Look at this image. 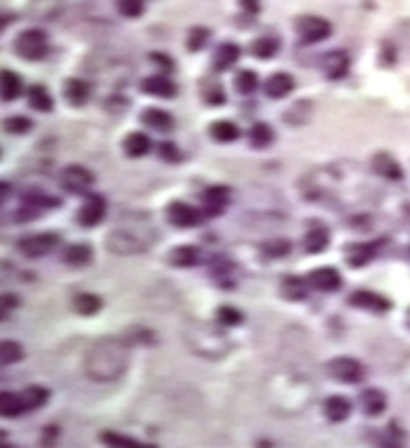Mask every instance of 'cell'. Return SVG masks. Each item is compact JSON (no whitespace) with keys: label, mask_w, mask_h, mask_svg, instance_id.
Returning <instances> with one entry per match:
<instances>
[{"label":"cell","mask_w":410,"mask_h":448,"mask_svg":"<svg viewBox=\"0 0 410 448\" xmlns=\"http://www.w3.org/2000/svg\"><path fill=\"white\" fill-rule=\"evenodd\" d=\"M323 410H326V418L331 422H344L351 415V403H349L347 397H341V394H334V397L326 400Z\"/></svg>","instance_id":"obj_16"},{"label":"cell","mask_w":410,"mask_h":448,"mask_svg":"<svg viewBox=\"0 0 410 448\" xmlns=\"http://www.w3.org/2000/svg\"><path fill=\"white\" fill-rule=\"evenodd\" d=\"M238 57H241V49H238V44H231V41H226V44L218 46V52H216V57H213V67H216L218 72H226L238 62Z\"/></svg>","instance_id":"obj_18"},{"label":"cell","mask_w":410,"mask_h":448,"mask_svg":"<svg viewBox=\"0 0 410 448\" xmlns=\"http://www.w3.org/2000/svg\"><path fill=\"white\" fill-rule=\"evenodd\" d=\"M57 246V236L54 233H39V236H28L21 241V251L26 256H44Z\"/></svg>","instance_id":"obj_13"},{"label":"cell","mask_w":410,"mask_h":448,"mask_svg":"<svg viewBox=\"0 0 410 448\" xmlns=\"http://www.w3.org/2000/svg\"><path fill=\"white\" fill-rule=\"evenodd\" d=\"M13 307H16V297H8V295L0 297V318H3L6 313H10Z\"/></svg>","instance_id":"obj_46"},{"label":"cell","mask_w":410,"mask_h":448,"mask_svg":"<svg viewBox=\"0 0 410 448\" xmlns=\"http://www.w3.org/2000/svg\"><path fill=\"white\" fill-rule=\"evenodd\" d=\"M59 179H62V187L67 190V192H72V195L88 192V190L92 187V182H95L92 172L80 167V164H70V167H64Z\"/></svg>","instance_id":"obj_6"},{"label":"cell","mask_w":410,"mask_h":448,"mask_svg":"<svg viewBox=\"0 0 410 448\" xmlns=\"http://www.w3.org/2000/svg\"><path fill=\"white\" fill-rule=\"evenodd\" d=\"M46 49H49V44H46V34L44 31H39V28H28V31H23V34L16 39V54H21L23 59H41L46 54Z\"/></svg>","instance_id":"obj_5"},{"label":"cell","mask_w":410,"mask_h":448,"mask_svg":"<svg viewBox=\"0 0 410 448\" xmlns=\"http://www.w3.org/2000/svg\"><path fill=\"white\" fill-rule=\"evenodd\" d=\"M308 285L313 289H318V292H336V289H341L344 279H341V274L334 267H320L316 272H310Z\"/></svg>","instance_id":"obj_9"},{"label":"cell","mask_w":410,"mask_h":448,"mask_svg":"<svg viewBox=\"0 0 410 448\" xmlns=\"http://www.w3.org/2000/svg\"><path fill=\"white\" fill-rule=\"evenodd\" d=\"M23 358V349L16 340H0V364H16Z\"/></svg>","instance_id":"obj_37"},{"label":"cell","mask_w":410,"mask_h":448,"mask_svg":"<svg viewBox=\"0 0 410 448\" xmlns=\"http://www.w3.org/2000/svg\"><path fill=\"white\" fill-rule=\"evenodd\" d=\"M372 167H374V172L385 179H402L400 164L392 159L390 154H377V156L372 159Z\"/></svg>","instance_id":"obj_20"},{"label":"cell","mask_w":410,"mask_h":448,"mask_svg":"<svg viewBox=\"0 0 410 448\" xmlns=\"http://www.w3.org/2000/svg\"><path fill=\"white\" fill-rule=\"evenodd\" d=\"M349 305L369 310V313H387L390 310V300L377 295V292H369V289H359L354 295H349Z\"/></svg>","instance_id":"obj_10"},{"label":"cell","mask_w":410,"mask_h":448,"mask_svg":"<svg viewBox=\"0 0 410 448\" xmlns=\"http://www.w3.org/2000/svg\"><path fill=\"white\" fill-rule=\"evenodd\" d=\"M167 218H170V223L177 225V228H195V225L201 223V210L198 207L187 205V203H170L167 207Z\"/></svg>","instance_id":"obj_8"},{"label":"cell","mask_w":410,"mask_h":448,"mask_svg":"<svg viewBox=\"0 0 410 448\" xmlns=\"http://www.w3.org/2000/svg\"><path fill=\"white\" fill-rule=\"evenodd\" d=\"M267 256H285V254H290V243L287 241H267L262 246Z\"/></svg>","instance_id":"obj_45"},{"label":"cell","mask_w":410,"mask_h":448,"mask_svg":"<svg viewBox=\"0 0 410 448\" xmlns=\"http://www.w3.org/2000/svg\"><path fill=\"white\" fill-rule=\"evenodd\" d=\"M62 259L67 261L70 267H85V264L92 259V249L88 243H72V246L64 249Z\"/></svg>","instance_id":"obj_23"},{"label":"cell","mask_w":410,"mask_h":448,"mask_svg":"<svg viewBox=\"0 0 410 448\" xmlns=\"http://www.w3.org/2000/svg\"><path fill=\"white\" fill-rule=\"evenodd\" d=\"M119 10L128 18H136L144 13V0H119Z\"/></svg>","instance_id":"obj_42"},{"label":"cell","mask_w":410,"mask_h":448,"mask_svg":"<svg viewBox=\"0 0 410 448\" xmlns=\"http://www.w3.org/2000/svg\"><path fill=\"white\" fill-rule=\"evenodd\" d=\"M385 407H387V397H385L382 389H365L362 394V410L374 418V415H382Z\"/></svg>","instance_id":"obj_22"},{"label":"cell","mask_w":410,"mask_h":448,"mask_svg":"<svg viewBox=\"0 0 410 448\" xmlns=\"http://www.w3.org/2000/svg\"><path fill=\"white\" fill-rule=\"evenodd\" d=\"M21 412H26L21 392H0V418H16Z\"/></svg>","instance_id":"obj_24"},{"label":"cell","mask_w":410,"mask_h":448,"mask_svg":"<svg viewBox=\"0 0 410 448\" xmlns=\"http://www.w3.org/2000/svg\"><path fill=\"white\" fill-rule=\"evenodd\" d=\"M256 85H259V77H256L254 70H244L236 74V90L238 92H244V95H249V92H254Z\"/></svg>","instance_id":"obj_41"},{"label":"cell","mask_w":410,"mask_h":448,"mask_svg":"<svg viewBox=\"0 0 410 448\" xmlns=\"http://www.w3.org/2000/svg\"><path fill=\"white\" fill-rule=\"evenodd\" d=\"M28 103H31V108L41 110V113H49V110L54 108L52 95H49V90H46L44 85H34V88L28 90Z\"/></svg>","instance_id":"obj_33"},{"label":"cell","mask_w":410,"mask_h":448,"mask_svg":"<svg viewBox=\"0 0 410 448\" xmlns=\"http://www.w3.org/2000/svg\"><path fill=\"white\" fill-rule=\"evenodd\" d=\"M141 92L154 95V98H172L174 92H177V88L167 77H149V80L141 82Z\"/></svg>","instance_id":"obj_19"},{"label":"cell","mask_w":410,"mask_h":448,"mask_svg":"<svg viewBox=\"0 0 410 448\" xmlns=\"http://www.w3.org/2000/svg\"><path fill=\"white\" fill-rule=\"evenodd\" d=\"M201 200H203L205 213H208V215H221L223 210H226L228 200H231V190L223 187V185H213V187H208L205 192H203Z\"/></svg>","instance_id":"obj_12"},{"label":"cell","mask_w":410,"mask_h":448,"mask_svg":"<svg viewBox=\"0 0 410 448\" xmlns=\"http://www.w3.org/2000/svg\"><path fill=\"white\" fill-rule=\"evenodd\" d=\"M103 215H105V200L101 195H92L82 203L80 213H77V223L85 225V228H92V225L101 223Z\"/></svg>","instance_id":"obj_11"},{"label":"cell","mask_w":410,"mask_h":448,"mask_svg":"<svg viewBox=\"0 0 410 448\" xmlns=\"http://www.w3.org/2000/svg\"><path fill=\"white\" fill-rule=\"evenodd\" d=\"M372 256H374L372 243H351V246L347 249V261L351 264V267H365Z\"/></svg>","instance_id":"obj_29"},{"label":"cell","mask_w":410,"mask_h":448,"mask_svg":"<svg viewBox=\"0 0 410 448\" xmlns=\"http://www.w3.org/2000/svg\"><path fill=\"white\" fill-rule=\"evenodd\" d=\"M347 67H349V62H347V54H331L326 59V74L334 80V77H341L344 72H347Z\"/></svg>","instance_id":"obj_40"},{"label":"cell","mask_w":410,"mask_h":448,"mask_svg":"<svg viewBox=\"0 0 410 448\" xmlns=\"http://www.w3.org/2000/svg\"><path fill=\"white\" fill-rule=\"evenodd\" d=\"M170 261H172V267L180 269L195 267L198 264V249L195 246H177V249L170 251Z\"/></svg>","instance_id":"obj_28"},{"label":"cell","mask_w":410,"mask_h":448,"mask_svg":"<svg viewBox=\"0 0 410 448\" xmlns=\"http://www.w3.org/2000/svg\"><path fill=\"white\" fill-rule=\"evenodd\" d=\"M203 100H205L208 105H223L226 95H223V90H221L218 82L205 80V82H203Z\"/></svg>","instance_id":"obj_39"},{"label":"cell","mask_w":410,"mask_h":448,"mask_svg":"<svg viewBox=\"0 0 410 448\" xmlns=\"http://www.w3.org/2000/svg\"><path fill=\"white\" fill-rule=\"evenodd\" d=\"M216 320H218L221 328H236L238 323L244 320V315L238 313L236 307H231V305H223V307H218V315H216Z\"/></svg>","instance_id":"obj_38"},{"label":"cell","mask_w":410,"mask_h":448,"mask_svg":"<svg viewBox=\"0 0 410 448\" xmlns=\"http://www.w3.org/2000/svg\"><path fill=\"white\" fill-rule=\"evenodd\" d=\"M408 323H410V313H408Z\"/></svg>","instance_id":"obj_49"},{"label":"cell","mask_w":410,"mask_h":448,"mask_svg":"<svg viewBox=\"0 0 410 448\" xmlns=\"http://www.w3.org/2000/svg\"><path fill=\"white\" fill-rule=\"evenodd\" d=\"M72 305L80 315H95L103 307V300L98 295H90V292H80V295H74Z\"/></svg>","instance_id":"obj_31"},{"label":"cell","mask_w":410,"mask_h":448,"mask_svg":"<svg viewBox=\"0 0 410 448\" xmlns=\"http://www.w3.org/2000/svg\"><path fill=\"white\" fill-rule=\"evenodd\" d=\"M123 149H126L128 156H144V154H149V149H152V141H149V136L146 134H128L126 141H123Z\"/></svg>","instance_id":"obj_30"},{"label":"cell","mask_w":410,"mask_h":448,"mask_svg":"<svg viewBox=\"0 0 410 448\" xmlns=\"http://www.w3.org/2000/svg\"><path fill=\"white\" fill-rule=\"evenodd\" d=\"M98 438H101L103 446H108V448H154V446H149V443H141V440L131 438V436L116 433V430H103Z\"/></svg>","instance_id":"obj_17"},{"label":"cell","mask_w":410,"mask_h":448,"mask_svg":"<svg viewBox=\"0 0 410 448\" xmlns=\"http://www.w3.org/2000/svg\"><path fill=\"white\" fill-rule=\"evenodd\" d=\"M159 152H162L164 159H177V152H174L172 143H162V149H159Z\"/></svg>","instance_id":"obj_48"},{"label":"cell","mask_w":410,"mask_h":448,"mask_svg":"<svg viewBox=\"0 0 410 448\" xmlns=\"http://www.w3.org/2000/svg\"><path fill=\"white\" fill-rule=\"evenodd\" d=\"M283 295L287 297V300H303V297L308 295V287H305V282H303L300 277H285Z\"/></svg>","instance_id":"obj_36"},{"label":"cell","mask_w":410,"mask_h":448,"mask_svg":"<svg viewBox=\"0 0 410 448\" xmlns=\"http://www.w3.org/2000/svg\"><path fill=\"white\" fill-rule=\"evenodd\" d=\"M141 121L156 128V131H170L172 128V116L167 110H159V108H146L141 113Z\"/></svg>","instance_id":"obj_27"},{"label":"cell","mask_w":410,"mask_h":448,"mask_svg":"<svg viewBox=\"0 0 410 448\" xmlns=\"http://www.w3.org/2000/svg\"><path fill=\"white\" fill-rule=\"evenodd\" d=\"M210 136L221 143H231L241 136V128L234 121H216V123L210 125Z\"/></svg>","instance_id":"obj_25"},{"label":"cell","mask_w":410,"mask_h":448,"mask_svg":"<svg viewBox=\"0 0 410 448\" xmlns=\"http://www.w3.org/2000/svg\"><path fill=\"white\" fill-rule=\"evenodd\" d=\"M298 36L303 44H318L331 36V23L318 16H303L298 18Z\"/></svg>","instance_id":"obj_7"},{"label":"cell","mask_w":410,"mask_h":448,"mask_svg":"<svg viewBox=\"0 0 410 448\" xmlns=\"http://www.w3.org/2000/svg\"><path fill=\"white\" fill-rule=\"evenodd\" d=\"M152 59H154L159 67H164V70H172V59H170V57H162V54H152Z\"/></svg>","instance_id":"obj_47"},{"label":"cell","mask_w":410,"mask_h":448,"mask_svg":"<svg viewBox=\"0 0 410 448\" xmlns=\"http://www.w3.org/2000/svg\"><path fill=\"white\" fill-rule=\"evenodd\" d=\"M187 343L195 354H201L205 358H223L231 351V343L221 331H210L208 325H192L187 331Z\"/></svg>","instance_id":"obj_3"},{"label":"cell","mask_w":410,"mask_h":448,"mask_svg":"<svg viewBox=\"0 0 410 448\" xmlns=\"http://www.w3.org/2000/svg\"><path fill=\"white\" fill-rule=\"evenodd\" d=\"M21 90H23V82H21V77L16 72H10V70L0 72V98L16 100L21 95Z\"/></svg>","instance_id":"obj_21"},{"label":"cell","mask_w":410,"mask_h":448,"mask_svg":"<svg viewBox=\"0 0 410 448\" xmlns=\"http://www.w3.org/2000/svg\"><path fill=\"white\" fill-rule=\"evenodd\" d=\"M21 400H23L26 412L39 410L49 400V389L46 387H26V389H21Z\"/></svg>","instance_id":"obj_26"},{"label":"cell","mask_w":410,"mask_h":448,"mask_svg":"<svg viewBox=\"0 0 410 448\" xmlns=\"http://www.w3.org/2000/svg\"><path fill=\"white\" fill-rule=\"evenodd\" d=\"M210 39V34L205 31V28H192L190 36H187V49H192V52H198V49H203L205 46V41Z\"/></svg>","instance_id":"obj_43"},{"label":"cell","mask_w":410,"mask_h":448,"mask_svg":"<svg viewBox=\"0 0 410 448\" xmlns=\"http://www.w3.org/2000/svg\"><path fill=\"white\" fill-rule=\"evenodd\" d=\"M277 52H280V41L274 36H262L252 44V54L259 57V59H272Z\"/></svg>","instance_id":"obj_35"},{"label":"cell","mask_w":410,"mask_h":448,"mask_svg":"<svg viewBox=\"0 0 410 448\" xmlns=\"http://www.w3.org/2000/svg\"><path fill=\"white\" fill-rule=\"evenodd\" d=\"M274 141V131L267 123H254L249 128V143L256 146V149H265Z\"/></svg>","instance_id":"obj_34"},{"label":"cell","mask_w":410,"mask_h":448,"mask_svg":"<svg viewBox=\"0 0 410 448\" xmlns=\"http://www.w3.org/2000/svg\"><path fill=\"white\" fill-rule=\"evenodd\" d=\"M156 241V231L152 221L144 215H136V223H121V228L108 236V249L121 256H134L146 251Z\"/></svg>","instance_id":"obj_2"},{"label":"cell","mask_w":410,"mask_h":448,"mask_svg":"<svg viewBox=\"0 0 410 448\" xmlns=\"http://www.w3.org/2000/svg\"><path fill=\"white\" fill-rule=\"evenodd\" d=\"M128 369V343L123 338H101L92 343L85 356V374L92 382H119Z\"/></svg>","instance_id":"obj_1"},{"label":"cell","mask_w":410,"mask_h":448,"mask_svg":"<svg viewBox=\"0 0 410 448\" xmlns=\"http://www.w3.org/2000/svg\"><path fill=\"white\" fill-rule=\"evenodd\" d=\"M292 88H295V80H292L290 74H285V72H277V74H272V77L267 80L265 92L269 95V98L280 100V98H287V95L292 92Z\"/></svg>","instance_id":"obj_15"},{"label":"cell","mask_w":410,"mask_h":448,"mask_svg":"<svg viewBox=\"0 0 410 448\" xmlns=\"http://www.w3.org/2000/svg\"><path fill=\"white\" fill-rule=\"evenodd\" d=\"M328 241H331V233L323 223H313L305 233V251L308 254H320V251H326Z\"/></svg>","instance_id":"obj_14"},{"label":"cell","mask_w":410,"mask_h":448,"mask_svg":"<svg viewBox=\"0 0 410 448\" xmlns=\"http://www.w3.org/2000/svg\"><path fill=\"white\" fill-rule=\"evenodd\" d=\"M326 371H328V376H334L336 382H344V385H356V382H362L367 374L365 364H362L359 358H351V356L331 358L326 364Z\"/></svg>","instance_id":"obj_4"},{"label":"cell","mask_w":410,"mask_h":448,"mask_svg":"<svg viewBox=\"0 0 410 448\" xmlns=\"http://www.w3.org/2000/svg\"><path fill=\"white\" fill-rule=\"evenodd\" d=\"M28 128H31V121L23 116H16V118H8V121H6V131H8V134H26Z\"/></svg>","instance_id":"obj_44"},{"label":"cell","mask_w":410,"mask_h":448,"mask_svg":"<svg viewBox=\"0 0 410 448\" xmlns=\"http://www.w3.org/2000/svg\"><path fill=\"white\" fill-rule=\"evenodd\" d=\"M64 95H67V100H70L72 105H82L85 100L90 98V88H88V82H82V80H67Z\"/></svg>","instance_id":"obj_32"}]
</instances>
